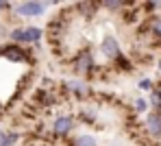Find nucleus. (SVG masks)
I'll return each instance as SVG.
<instances>
[{
	"label": "nucleus",
	"mask_w": 161,
	"mask_h": 146,
	"mask_svg": "<svg viewBox=\"0 0 161 146\" xmlns=\"http://www.w3.org/2000/svg\"><path fill=\"white\" fill-rule=\"evenodd\" d=\"M98 48H100L103 59L107 61L109 65L120 57V55H124V53H122V44H120V39H118L115 35H111V33L103 35V39H100V46H98Z\"/></svg>",
	"instance_id": "0eeeda50"
},
{
	"label": "nucleus",
	"mask_w": 161,
	"mask_h": 146,
	"mask_svg": "<svg viewBox=\"0 0 161 146\" xmlns=\"http://www.w3.org/2000/svg\"><path fill=\"white\" fill-rule=\"evenodd\" d=\"M142 126H144V133H146L148 138L161 142V111L150 109V111L144 116V120H142Z\"/></svg>",
	"instance_id": "6e6552de"
},
{
	"label": "nucleus",
	"mask_w": 161,
	"mask_h": 146,
	"mask_svg": "<svg viewBox=\"0 0 161 146\" xmlns=\"http://www.w3.org/2000/svg\"><path fill=\"white\" fill-rule=\"evenodd\" d=\"M2 133H4V131H2V124H0V138H2Z\"/></svg>",
	"instance_id": "4be33fe9"
},
{
	"label": "nucleus",
	"mask_w": 161,
	"mask_h": 146,
	"mask_svg": "<svg viewBox=\"0 0 161 146\" xmlns=\"http://www.w3.org/2000/svg\"><path fill=\"white\" fill-rule=\"evenodd\" d=\"M0 57L9 63H33V55H31L28 46L13 44V42L0 44Z\"/></svg>",
	"instance_id": "423d86ee"
},
{
	"label": "nucleus",
	"mask_w": 161,
	"mask_h": 146,
	"mask_svg": "<svg viewBox=\"0 0 161 146\" xmlns=\"http://www.w3.org/2000/svg\"><path fill=\"white\" fill-rule=\"evenodd\" d=\"M144 26H146V33L159 44L161 42V15H157V18H146V22H144Z\"/></svg>",
	"instance_id": "f8f14e48"
},
{
	"label": "nucleus",
	"mask_w": 161,
	"mask_h": 146,
	"mask_svg": "<svg viewBox=\"0 0 161 146\" xmlns=\"http://www.w3.org/2000/svg\"><path fill=\"white\" fill-rule=\"evenodd\" d=\"M70 68H72L74 76H80V79H94L100 72V65L96 61V55H94L92 46L79 48L70 59Z\"/></svg>",
	"instance_id": "f257e3e1"
},
{
	"label": "nucleus",
	"mask_w": 161,
	"mask_h": 146,
	"mask_svg": "<svg viewBox=\"0 0 161 146\" xmlns=\"http://www.w3.org/2000/svg\"><path fill=\"white\" fill-rule=\"evenodd\" d=\"M155 65H157V70L161 72V55H159V59H157V63H155Z\"/></svg>",
	"instance_id": "412c9836"
},
{
	"label": "nucleus",
	"mask_w": 161,
	"mask_h": 146,
	"mask_svg": "<svg viewBox=\"0 0 161 146\" xmlns=\"http://www.w3.org/2000/svg\"><path fill=\"white\" fill-rule=\"evenodd\" d=\"M68 146H100L96 135L92 133H74L70 140H68Z\"/></svg>",
	"instance_id": "9b49d317"
},
{
	"label": "nucleus",
	"mask_w": 161,
	"mask_h": 146,
	"mask_svg": "<svg viewBox=\"0 0 161 146\" xmlns=\"http://www.w3.org/2000/svg\"><path fill=\"white\" fill-rule=\"evenodd\" d=\"M137 89H139V92H146V94H150V92L155 89V83H153V79H148V76H142V79H137Z\"/></svg>",
	"instance_id": "a211bd4d"
},
{
	"label": "nucleus",
	"mask_w": 161,
	"mask_h": 146,
	"mask_svg": "<svg viewBox=\"0 0 161 146\" xmlns=\"http://www.w3.org/2000/svg\"><path fill=\"white\" fill-rule=\"evenodd\" d=\"M76 126H79V118H76V114L65 111V114H59V116L53 118L48 131H50V138H53V140H70V138L74 135Z\"/></svg>",
	"instance_id": "7ed1b4c3"
},
{
	"label": "nucleus",
	"mask_w": 161,
	"mask_h": 146,
	"mask_svg": "<svg viewBox=\"0 0 161 146\" xmlns=\"http://www.w3.org/2000/svg\"><path fill=\"white\" fill-rule=\"evenodd\" d=\"M20 138H22V135H20L18 131H4L2 138H0V146H18Z\"/></svg>",
	"instance_id": "dca6fc26"
},
{
	"label": "nucleus",
	"mask_w": 161,
	"mask_h": 146,
	"mask_svg": "<svg viewBox=\"0 0 161 146\" xmlns=\"http://www.w3.org/2000/svg\"><path fill=\"white\" fill-rule=\"evenodd\" d=\"M61 94H63V96H70V98H74V100L85 103V100H89V98L94 96V89H92V85H89L87 79L70 76V79H63V81H61Z\"/></svg>",
	"instance_id": "20e7f679"
},
{
	"label": "nucleus",
	"mask_w": 161,
	"mask_h": 146,
	"mask_svg": "<svg viewBox=\"0 0 161 146\" xmlns=\"http://www.w3.org/2000/svg\"><path fill=\"white\" fill-rule=\"evenodd\" d=\"M142 11L146 18L161 15V0H142Z\"/></svg>",
	"instance_id": "ddd939ff"
},
{
	"label": "nucleus",
	"mask_w": 161,
	"mask_h": 146,
	"mask_svg": "<svg viewBox=\"0 0 161 146\" xmlns=\"http://www.w3.org/2000/svg\"><path fill=\"white\" fill-rule=\"evenodd\" d=\"M150 111V103H148V96H135L133 100V114L135 116H146Z\"/></svg>",
	"instance_id": "2eb2a0df"
},
{
	"label": "nucleus",
	"mask_w": 161,
	"mask_h": 146,
	"mask_svg": "<svg viewBox=\"0 0 161 146\" xmlns=\"http://www.w3.org/2000/svg\"><path fill=\"white\" fill-rule=\"evenodd\" d=\"M109 146H113V144H109Z\"/></svg>",
	"instance_id": "393cba45"
},
{
	"label": "nucleus",
	"mask_w": 161,
	"mask_h": 146,
	"mask_svg": "<svg viewBox=\"0 0 161 146\" xmlns=\"http://www.w3.org/2000/svg\"><path fill=\"white\" fill-rule=\"evenodd\" d=\"M44 2H48V4H50V7H57V4H61V2H63V0H44Z\"/></svg>",
	"instance_id": "aec40b11"
},
{
	"label": "nucleus",
	"mask_w": 161,
	"mask_h": 146,
	"mask_svg": "<svg viewBox=\"0 0 161 146\" xmlns=\"http://www.w3.org/2000/svg\"><path fill=\"white\" fill-rule=\"evenodd\" d=\"M9 11H13L11 0H0V13H9Z\"/></svg>",
	"instance_id": "6ab92c4d"
},
{
	"label": "nucleus",
	"mask_w": 161,
	"mask_h": 146,
	"mask_svg": "<svg viewBox=\"0 0 161 146\" xmlns=\"http://www.w3.org/2000/svg\"><path fill=\"white\" fill-rule=\"evenodd\" d=\"M76 118H79V122H83V124L94 126V124H98L100 114H98V109H96V107H87V105H83V107H80V111L76 114Z\"/></svg>",
	"instance_id": "9d476101"
},
{
	"label": "nucleus",
	"mask_w": 161,
	"mask_h": 146,
	"mask_svg": "<svg viewBox=\"0 0 161 146\" xmlns=\"http://www.w3.org/2000/svg\"><path fill=\"white\" fill-rule=\"evenodd\" d=\"M111 68H113L115 72H126V74H131V72L135 70V63L126 57V55H120V57L111 63Z\"/></svg>",
	"instance_id": "4468645a"
},
{
	"label": "nucleus",
	"mask_w": 161,
	"mask_h": 146,
	"mask_svg": "<svg viewBox=\"0 0 161 146\" xmlns=\"http://www.w3.org/2000/svg\"><path fill=\"white\" fill-rule=\"evenodd\" d=\"M48 9H50V4L44 0H20L18 4H13V15L24 18V20H37L42 15H46Z\"/></svg>",
	"instance_id": "39448f33"
},
{
	"label": "nucleus",
	"mask_w": 161,
	"mask_h": 146,
	"mask_svg": "<svg viewBox=\"0 0 161 146\" xmlns=\"http://www.w3.org/2000/svg\"><path fill=\"white\" fill-rule=\"evenodd\" d=\"M46 31L42 26H35V24H24V26H13L9 31V42L13 44H22V46H39L42 39H44Z\"/></svg>",
	"instance_id": "f03ea898"
},
{
	"label": "nucleus",
	"mask_w": 161,
	"mask_h": 146,
	"mask_svg": "<svg viewBox=\"0 0 161 146\" xmlns=\"http://www.w3.org/2000/svg\"><path fill=\"white\" fill-rule=\"evenodd\" d=\"M148 103H150V109L161 111V85H155V89L148 94Z\"/></svg>",
	"instance_id": "f3484780"
},
{
	"label": "nucleus",
	"mask_w": 161,
	"mask_h": 146,
	"mask_svg": "<svg viewBox=\"0 0 161 146\" xmlns=\"http://www.w3.org/2000/svg\"><path fill=\"white\" fill-rule=\"evenodd\" d=\"M100 9H103V0H76V4H74V13L85 20L96 18V13Z\"/></svg>",
	"instance_id": "1a4fd4ad"
},
{
	"label": "nucleus",
	"mask_w": 161,
	"mask_h": 146,
	"mask_svg": "<svg viewBox=\"0 0 161 146\" xmlns=\"http://www.w3.org/2000/svg\"><path fill=\"white\" fill-rule=\"evenodd\" d=\"M159 85H161V79H159Z\"/></svg>",
	"instance_id": "b1692460"
},
{
	"label": "nucleus",
	"mask_w": 161,
	"mask_h": 146,
	"mask_svg": "<svg viewBox=\"0 0 161 146\" xmlns=\"http://www.w3.org/2000/svg\"><path fill=\"white\" fill-rule=\"evenodd\" d=\"M0 116H2V103H0Z\"/></svg>",
	"instance_id": "5701e85b"
}]
</instances>
